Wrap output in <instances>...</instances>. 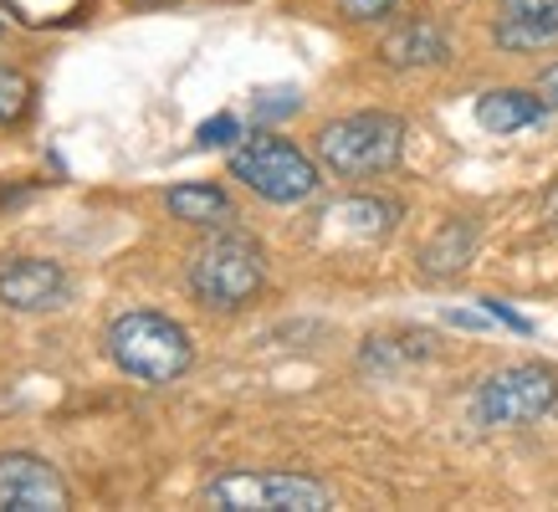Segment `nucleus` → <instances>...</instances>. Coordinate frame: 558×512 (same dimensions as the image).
Returning <instances> with one entry per match:
<instances>
[{
    "mask_svg": "<svg viewBox=\"0 0 558 512\" xmlns=\"http://www.w3.org/2000/svg\"><path fill=\"white\" fill-rule=\"evenodd\" d=\"M102 343H108V358L138 385H170L195 364V343L185 328L165 313H149V307L119 313Z\"/></svg>",
    "mask_w": 558,
    "mask_h": 512,
    "instance_id": "f257e3e1",
    "label": "nucleus"
},
{
    "mask_svg": "<svg viewBox=\"0 0 558 512\" xmlns=\"http://www.w3.org/2000/svg\"><path fill=\"white\" fill-rule=\"evenodd\" d=\"M267 282V252L241 231H216L190 256V292L216 313H236Z\"/></svg>",
    "mask_w": 558,
    "mask_h": 512,
    "instance_id": "f03ea898",
    "label": "nucleus"
},
{
    "mask_svg": "<svg viewBox=\"0 0 558 512\" xmlns=\"http://www.w3.org/2000/svg\"><path fill=\"white\" fill-rule=\"evenodd\" d=\"M405 154V119L395 113H349L318 129V164L343 180L389 174Z\"/></svg>",
    "mask_w": 558,
    "mask_h": 512,
    "instance_id": "7ed1b4c3",
    "label": "nucleus"
},
{
    "mask_svg": "<svg viewBox=\"0 0 558 512\" xmlns=\"http://www.w3.org/2000/svg\"><path fill=\"white\" fill-rule=\"evenodd\" d=\"M205 502L220 512H328L333 492L303 472H220L205 487Z\"/></svg>",
    "mask_w": 558,
    "mask_h": 512,
    "instance_id": "20e7f679",
    "label": "nucleus"
},
{
    "mask_svg": "<svg viewBox=\"0 0 558 512\" xmlns=\"http://www.w3.org/2000/svg\"><path fill=\"white\" fill-rule=\"evenodd\" d=\"M231 180H241L271 205H298L318 190V164L288 138L252 134L246 144L231 149Z\"/></svg>",
    "mask_w": 558,
    "mask_h": 512,
    "instance_id": "39448f33",
    "label": "nucleus"
},
{
    "mask_svg": "<svg viewBox=\"0 0 558 512\" xmlns=\"http://www.w3.org/2000/svg\"><path fill=\"white\" fill-rule=\"evenodd\" d=\"M558 405V375L543 364H508L482 379L476 420L482 426H533Z\"/></svg>",
    "mask_w": 558,
    "mask_h": 512,
    "instance_id": "423d86ee",
    "label": "nucleus"
},
{
    "mask_svg": "<svg viewBox=\"0 0 558 512\" xmlns=\"http://www.w3.org/2000/svg\"><path fill=\"white\" fill-rule=\"evenodd\" d=\"M0 508L11 512H68L72 487L36 451H0Z\"/></svg>",
    "mask_w": 558,
    "mask_h": 512,
    "instance_id": "0eeeda50",
    "label": "nucleus"
},
{
    "mask_svg": "<svg viewBox=\"0 0 558 512\" xmlns=\"http://www.w3.org/2000/svg\"><path fill=\"white\" fill-rule=\"evenodd\" d=\"M68 272L47 256H11L0 261V303L11 313H51L68 303Z\"/></svg>",
    "mask_w": 558,
    "mask_h": 512,
    "instance_id": "6e6552de",
    "label": "nucleus"
},
{
    "mask_svg": "<svg viewBox=\"0 0 558 512\" xmlns=\"http://www.w3.org/2000/svg\"><path fill=\"white\" fill-rule=\"evenodd\" d=\"M492 36L508 51L548 47V41H558V0H502Z\"/></svg>",
    "mask_w": 558,
    "mask_h": 512,
    "instance_id": "1a4fd4ad",
    "label": "nucleus"
},
{
    "mask_svg": "<svg viewBox=\"0 0 558 512\" xmlns=\"http://www.w3.org/2000/svg\"><path fill=\"white\" fill-rule=\"evenodd\" d=\"M548 119V102L543 93H523V87H492L476 98V123L487 134H518V129H533V123Z\"/></svg>",
    "mask_w": 558,
    "mask_h": 512,
    "instance_id": "9d476101",
    "label": "nucleus"
},
{
    "mask_svg": "<svg viewBox=\"0 0 558 512\" xmlns=\"http://www.w3.org/2000/svg\"><path fill=\"white\" fill-rule=\"evenodd\" d=\"M389 68H430V62H446V32H440L436 21H405V26H395L385 36V47H379Z\"/></svg>",
    "mask_w": 558,
    "mask_h": 512,
    "instance_id": "9b49d317",
    "label": "nucleus"
},
{
    "mask_svg": "<svg viewBox=\"0 0 558 512\" xmlns=\"http://www.w3.org/2000/svg\"><path fill=\"white\" fill-rule=\"evenodd\" d=\"M476 252V225L472 221H446L436 236L421 246V272L425 277H457Z\"/></svg>",
    "mask_w": 558,
    "mask_h": 512,
    "instance_id": "f8f14e48",
    "label": "nucleus"
},
{
    "mask_svg": "<svg viewBox=\"0 0 558 512\" xmlns=\"http://www.w3.org/2000/svg\"><path fill=\"white\" fill-rule=\"evenodd\" d=\"M165 205H170V216H180L190 225H210V231L231 221V195L220 185H174L165 195Z\"/></svg>",
    "mask_w": 558,
    "mask_h": 512,
    "instance_id": "ddd939ff",
    "label": "nucleus"
},
{
    "mask_svg": "<svg viewBox=\"0 0 558 512\" xmlns=\"http://www.w3.org/2000/svg\"><path fill=\"white\" fill-rule=\"evenodd\" d=\"M395 216H400V205H389V200H343L328 221H349L354 231H364V236H385L389 225H395Z\"/></svg>",
    "mask_w": 558,
    "mask_h": 512,
    "instance_id": "4468645a",
    "label": "nucleus"
},
{
    "mask_svg": "<svg viewBox=\"0 0 558 512\" xmlns=\"http://www.w3.org/2000/svg\"><path fill=\"white\" fill-rule=\"evenodd\" d=\"M32 98H36V87L26 72L0 68V129H11V123L26 119V113H32Z\"/></svg>",
    "mask_w": 558,
    "mask_h": 512,
    "instance_id": "2eb2a0df",
    "label": "nucleus"
},
{
    "mask_svg": "<svg viewBox=\"0 0 558 512\" xmlns=\"http://www.w3.org/2000/svg\"><path fill=\"white\" fill-rule=\"evenodd\" d=\"M83 5L87 0H5V11L16 21H26V26H62V21H72Z\"/></svg>",
    "mask_w": 558,
    "mask_h": 512,
    "instance_id": "dca6fc26",
    "label": "nucleus"
},
{
    "mask_svg": "<svg viewBox=\"0 0 558 512\" xmlns=\"http://www.w3.org/2000/svg\"><path fill=\"white\" fill-rule=\"evenodd\" d=\"M236 134H241L236 113H216L210 123H201V144H205V149H216V144H231Z\"/></svg>",
    "mask_w": 558,
    "mask_h": 512,
    "instance_id": "f3484780",
    "label": "nucleus"
},
{
    "mask_svg": "<svg viewBox=\"0 0 558 512\" xmlns=\"http://www.w3.org/2000/svg\"><path fill=\"white\" fill-rule=\"evenodd\" d=\"M343 5V16L349 21H379L395 11V0H339Z\"/></svg>",
    "mask_w": 558,
    "mask_h": 512,
    "instance_id": "a211bd4d",
    "label": "nucleus"
},
{
    "mask_svg": "<svg viewBox=\"0 0 558 512\" xmlns=\"http://www.w3.org/2000/svg\"><path fill=\"white\" fill-rule=\"evenodd\" d=\"M538 93H543V102H548V108H558V62L538 77Z\"/></svg>",
    "mask_w": 558,
    "mask_h": 512,
    "instance_id": "6ab92c4d",
    "label": "nucleus"
},
{
    "mask_svg": "<svg viewBox=\"0 0 558 512\" xmlns=\"http://www.w3.org/2000/svg\"><path fill=\"white\" fill-rule=\"evenodd\" d=\"M548 216H554V225H558V190H554V200H548Z\"/></svg>",
    "mask_w": 558,
    "mask_h": 512,
    "instance_id": "aec40b11",
    "label": "nucleus"
},
{
    "mask_svg": "<svg viewBox=\"0 0 558 512\" xmlns=\"http://www.w3.org/2000/svg\"><path fill=\"white\" fill-rule=\"evenodd\" d=\"M0 41H5V21H0Z\"/></svg>",
    "mask_w": 558,
    "mask_h": 512,
    "instance_id": "412c9836",
    "label": "nucleus"
},
{
    "mask_svg": "<svg viewBox=\"0 0 558 512\" xmlns=\"http://www.w3.org/2000/svg\"><path fill=\"white\" fill-rule=\"evenodd\" d=\"M144 5H159V0H144Z\"/></svg>",
    "mask_w": 558,
    "mask_h": 512,
    "instance_id": "4be33fe9",
    "label": "nucleus"
}]
</instances>
